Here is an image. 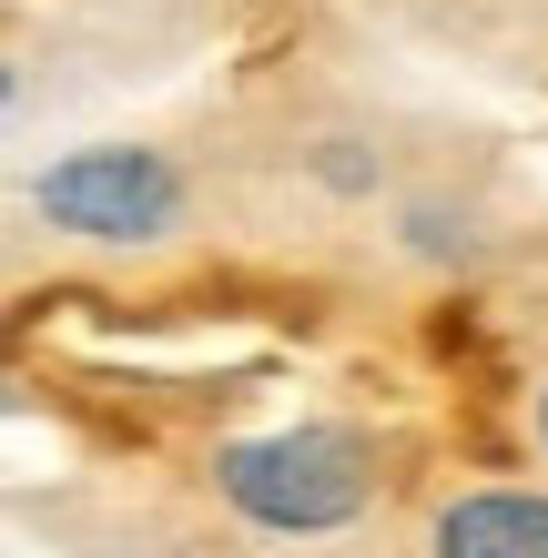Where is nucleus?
I'll list each match as a JSON object with an SVG mask.
<instances>
[{
    "label": "nucleus",
    "mask_w": 548,
    "mask_h": 558,
    "mask_svg": "<svg viewBox=\"0 0 548 558\" xmlns=\"http://www.w3.org/2000/svg\"><path fill=\"white\" fill-rule=\"evenodd\" d=\"M315 173H326L336 193H376V162H366V153H345V143H326V153H315Z\"/></svg>",
    "instance_id": "4"
},
{
    "label": "nucleus",
    "mask_w": 548,
    "mask_h": 558,
    "mask_svg": "<svg viewBox=\"0 0 548 558\" xmlns=\"http://www.w3.org/2000/svg\"><path fill=\"white\" fill-rule=\"evenodd\" d=\"M538 447H548V386H538Z\"/></svg>",
    "instance_id": "5"
},
{
    "label": "nucleus",
    "mask_w": 548,
    "mask_h": 558,
    "mask_svg": "<svg viewBox=\"0 0 548 558\" xmlns=\"http://www.w3.org/2000/svg\"><path fill=\"white\" fill-rule=\"evenodd\" d=\"M0 112H11V61H0Z\"/></svg>",
    "instance_id": "6"
},
{
    "label": "nucleus",
    "mask_w": 548,
    "mask_h": 558,
    "mask_svg": "<svg viewBox=\"0 0 548 558\" xmlns=\"http://www.w3.org/2000/svg\"><path fill=\"white\" fill-rule=\"evenodd\" d=\"M214 487L244 529L265 538H336L376 508V437L366 426H336V416H305V426H265V437H234L214 457Z\"/></svg>",
    "instance_id": "1"
},
{
    "label": "nucleus",
    "mask_w": 548,
    "mask_h": 558,
    "mask_svg": "<svg viewBox=\"0 0 548 558\" xmlns=\"http://www.w3.org/2000/svg\"><path fill=\"white\" fill-rule=\"evenodd\" d=\"M31 204L82 244H163L183 223V162L153 143H82L31 183Z\"/></svg>",
    "instance_id": "2"
},
{
    "label": "nucleus",
    "mask_w": 548,
    "mask_h": 558,
    "mask_svg": "<svg viewBox=\"0 0 548 558\" xmlns=\"http://www.w3.org/2000/svg\"><path fill=\"white\" fill-rule=\"evenodd\" d=\"M437 558H548V487H467L427 529Z\"/></svg>",
    "instance_id": "3"
}]
</instances>
